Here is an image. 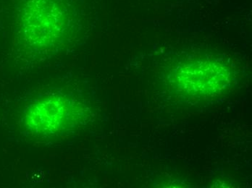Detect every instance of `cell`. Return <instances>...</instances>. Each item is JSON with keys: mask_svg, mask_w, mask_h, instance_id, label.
<instances>
[{"mask_svg": "<svg viewBox=\"0 0 252 188\" xmlns=\"http://www.w3.org/2000/svg\"><path fill=\"white\" fill-rule=\"evenodd\" d=\"M176 77L179 88L192 96L219 94L228 82L225 69L209 61L189 64L178 70Z\"/></svg>", "mask_w": 252, "mask_h": 188, "instance_id": "6da1fadb", "label": "cell"}]
</instances>
